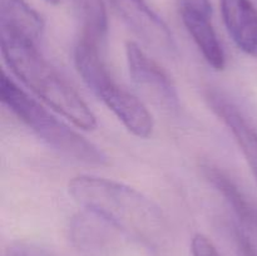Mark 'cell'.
Listing matches in <instances>:
<instances>
[{"mask_svg":"<svg viewBox=\"0 0 257 256\" xmlns=\"http://www.w3.org/2000/svg\"><path fill=\"white\" fill-rule=\"evenodd\" d=\"M2 53L13 73L52 109L85 131L97 127L87 103L43 58L35 43L14 33L0 30Z\"/></svg>","mask_w":257,"mask_h":256,"instance_id":"1","label":"cell"},{"mask_svg":"<svg viewBox=\"0 0 257 256\" xmlns=\"http://www.w3.org/2000/svg\"><path fill=\"white\" fill-rule=\"evenodd\" d=\"M68 191L82 207L103 216L123 232L145 237L157 232L165 223L157 203L118 181L79 175L69 181Z\"/></svg>","mask_w":257,"mask_h":256,"instance_id":"2","label":"cell"},{"mask_svg":"<svg viewBox=\"0 0 257 256\" xmlns=\"http://www.w3.org/2000/svg\"><path fill=\"white\" fill-rule=\"evenodd\" d=\"M0 97L2 102L37 137L60 155L88 165L107 163V156L98 146L54 117L5 74L0 83Z\"/></svg>","mask_w":257,"mask_h":256,"instance_id":"3","label":"cell"},{"mask_svg":"<svg viewBox=\"0 0 257 256\" xmlns=\"http://www.w3.org/2000/svg\"><path fill=\"white\" fill-rule=\"evenodd\" d=\"M103 54L94 45L78 40L74 49L78 73L87 87L132 135L138 138H148L155 128L152 114L140 98L115 82L105 65Z\"/></svg>","mask_w":257,"mask_h":256,"instance_id":"4","label":"cell"},{"mask_svg":"<svg viewBox=\"0 0 257 256\" xmlns=\"http://www.w3.org/2000/svg\"><path fill=\"white\" fill-rule=\"evenodd\" d=\"M128 72L136 85L153 97L167 109L180 107V95L168 73L156 60L148 57L135 42L125 44Z\"/></svg>","mask_w":257,"mask_h":256,"instance_id":"5","label":"cell"},{"mask_svg":"<svg viewBox=\"0 0 257 256\" xmlns=\"http://www.w3.org/2000/svg\"><path fill=\"white\" fill-rule=\"evenodd\" d=\"M181 19L206 62L215 70H222L226 57L212 23L211 0H177Z\"/></svg>","mask_w":257,"mask_h":256,"instance_id":"6","label":"cell"},{"mask_svg":"<svg viewBox=\"0 0 257 256\" xmlns=\"http://www.w3.org/2000/svg\"><path fill=\"white\" fill-rule=\"evenodd\" d=\"M125 24L148 45L167 54L176 52L172 32L147 0H109Z\"/></svg>","mask_w":257,"mask_h":256,"instance_id":"7","label":"cell"},{"mask_svg":"<svg viewBox=\"0 0 257 256\" xmlns=\"http://www.w3.org/2000/svg\"><path fill=\"white\" fill-rule=\"evenodd\" d=\"M120 231L103 216L87 210L78 212L70 220L69 237L73 245L82 252L103 256L114 248Z\"/></svg>","mask_w":257,"mask_h":256,"instance_id":"8","label":"cell"},{"mask_svg":"<svg viewBox=\"0 0 257 256\" xmlns=\"http://www.w3.org/2000/svg\"><path fill=\"white\" fill-rule=\"evenodd\" d=\"M206 98L211 109L227 125L235 137L251 172L257 181V132L250 125L238 108L217 90H208Z\"/></svg>","mask_w":257,"mask_h":256,"instance_id":"9","label":"cell"},{"mask_svg":"<svg viewBox=\"0 0 257 256\" xmlns=\"http://www.w3.org/2000/svg\"><path fill=\"white\" fill-rule=\"evenodd\" d=\"M228 34L246 54L257 58V9L250 0H220Z\"/></svg>","mask_w":257,"mask_h":256,"instance_id":"10","label":"cell"},{"mask_svg":"<svg viewBox=\"0 0 257 256\" xmlns=\"http://www.w3.org/2000/svg\"><path fill=\"white\" fill-rule=\"evenodd\" d=\"M0 30L14 33L37 44L44 30V22L25 0H0Z\"/></svg>","mask_w":257,"mask_h":256,"instance_id":"11","label":"cell"},{"mask_svg":"<svg viewBox=\"0 0 257 256\" xmlns=\"http://www.w3.org/2000/svg\"><path fill=\"white\" fill-rule=\"evenodd\" d=\"M79 27L78 40L94 45L104 53L108 38V17L103 0H73Z\"/></svg>","mask_w":257,"mask_h":256,"instance_id":"12","label":"cell"},{"mask_svg":"<svg viewBox=\"0 0 257 256\" xmlns=\"http://www.w3.org/2000/svg\"><path fill=\"white\" fill-rule=\"evenodd\" d=\"M203 172L211 185L225 197L241 222L246 225H255L257 211L248 203L235 182L226 173L213 166H203Z\"/></svg>","mask_w":257,"mask_h":256,"instance_id":"13","label":"cell"},{"mask_svg":"<svg viewBox=\"0 0 257 256\" xmlns=\"http://www.w3.org/2000/svg\"><path fill=\"white\" fill-rule=\"evenodd\" d=\"M192 256H221L212 241L203 233H196L191 241Z\"/></svg>","mask_w":257,"mask_h":256,"instance_id":"14","label":"cell"},{"mask_svg":"<svg viewBox=\"0 0 257 256\" xmlns=\"http://www.w3.org/2000/svg\"><path fill=\"white\" fill-rule=\"evenodd\" d=\"M235 240L237 243L238 251L242 256H257L255 250H253V246L251 243L250 238L243 233V231L236 228L235 230Z\"/></svg>","mask_w":257,"mask_h":256,"instance_id":"15","label":"cell"},{"mask_svg":"<svg viewBox=\"0 0 257 256\" xmlns=\"http://www.w3.org/2000/svg\"><path fill=\"white\" fill-rule=\"evenodd\" d=\"M45 2H47V3H49V4H53V5H55V4H59V3L62 2V0H45Z\"/></svg>","mask_w":257,"mask_h":256,"instance_id":"16","label":"cell"},{"mask_svg":"<svg viewBox=\"0 0 257 256\" xmlns=\"http://www.w3.org/2000/svg\"><path fill=\"white\" fill-rule=\"evenodd\" d=\"M255 225L257 226V213H256V220H255Z\"/></svg>","mask_w":257,"mask_h":256,"instance_id":"17","label":"cell"}]
</instances>
